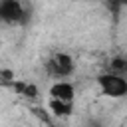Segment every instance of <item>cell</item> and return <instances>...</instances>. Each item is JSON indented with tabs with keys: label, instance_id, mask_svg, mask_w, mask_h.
Instances as JSON below:
<instances>
[{
	"label": "cell",
	"instance_id": "obj_4",
	"mask_svg": "<svg viewBox=\"0 0 127 127\" xmlns=\"http://www.w3.org/2000/svg\"><path fill=\"white\" fill-rule=\"evenodd\" d=\"M73 97H75V89H73V83H69L67 79L52 83V87H50V99L64 101V103H73Z\"/></svg>",
	"mask_w": 127,
	"mask_h": 127
},
{
	"label": "cell",
	"instance_id": "obj_2",
	"mask_svg": "<svg viewBox=\"0 0 127 127\" xmlns=\"http://www.w3.org/2000/svg\"><path fill=\"white\" fill-rule=\"evenodd\" d=\"M46 69H48V73H50L52 77H56L58 81H64V79H67V77L73 73L75 62H73V58H71L69 54H65V52H56V54L46 62Z\"/></svg>",
	"mask_w": 127,
	"mask_h": 127
},
{
	"label": "cell",
	"instance_id": "obj_5",
	"mask_svg": "<svg viewBox=\"0 0 127 127\" xmlns=\"http://www.w3.org/2000/svg\"><path fill=\"white\" fill-rule=\"evenodd\" d=\"M107 71L127 77V58H121V56L111 58V62H109V65H107Z\"/></svg>",
	"mask_w": 127,
	"mask_h": 127
},
{
	"label": "cell",
	"instance_id": "obj_6",
	"mask_svg": "<svg viewBox=\"0 0 127 127\" xmlns=\"http://www.w3.org/2000/svg\"><path fill=\"white\" fill-rule=\"evenodd\" d=\"M50 111H52L54 115H58V117H67V115H71V111H73V103H64V101H54V99H50Z\"/></svg>",
	"mask_w": 127,
	"mask_h": 127
},
{
	"label": "cell",
	"instance_id": "obj_1",
	"mask_svg": "<svg viewBox=\"0 0 127 127\" xmlns=\"http://www.w3.org/2000/svg\"><path fill=\"white\" fill-rule=\"evenodd\" d=\"M95 81H97L101 93L107 95V97L119 99V97H125V95H127V77H123V75L103 71V73L97 75Z\"/></svg>",
	"mask_w": 127,
	"mask_h": 127
},
{
	"label": "cell",
	"instance_id": "obj_3",
	"mask_svg": "<svg viewBox=\"0 0 127 127\" xmlns=\"http://www.w3.org/2000/svg\"><path fill=\"white\" fill-rule=\"evenodd\" d=\"M28 10L18 0H2L0 2V22L8 26H20L28 22Z\"/></svg>",
	"mask_w": 127,
	"mask_h": 127
}]
</instances>
